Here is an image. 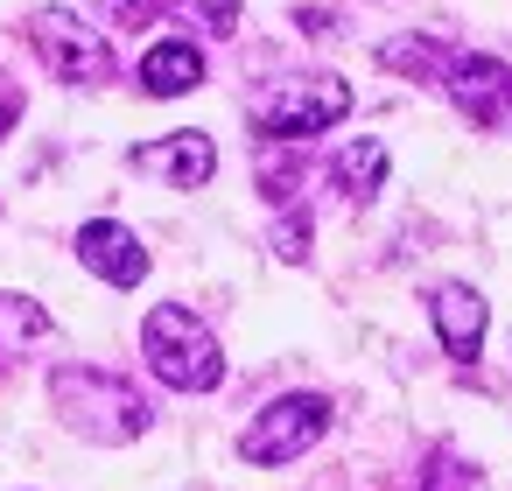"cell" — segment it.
Wrapping results in <instances>:
<instances>
[{"label":"cell","mask_w":512,"mask_h":491,"mask_svg":"<svg viewBox=\"0 0 512 491\" xmlns=\"http://www.w3.org/2000/svg\"><path fill=\"white\" fill-rule=\"evenodd\" d=\"M50 400H57V414H64L71 435L106 442V449L148 435V421H155V407L141 400V386L120 379V372H99V365H57L50 372Z\"/></svg>","instance_id":"cell-1"},{"label":"cell","mask_w":512,"mask_h":491,"mask_svg":"<svg viewBox=\"0 0 512 491\" xmlns=\"http://www.w3.org/2000/svg\"><path fill=\"white\" fill-rule=\"evenodd\" d=\"M141 351H148V372H155L162 386H176V393H211V386L225 379V351H218V337H211L183 302L148 309V323H141Z\"/></svg>","instance_id":"cell-2"},{"label":"cell","mask_w":512,"mask_h":491,"mask_svg":"<svg viewBox=\"0 0 512 491\" xmlns=\"http://www.w3.org/2000/svg\"><path fill=\"white\" fill-rule=\"evenodd\" d=\"M351 113V85L344 78H281V85H267L260 99H253V127L267 134V141H302V134H323V127H337Z\"/></svg>","instance_id":"cell-3"},{"label":"cell","mask_w":512,"mask_h":491,"mask_svg":"<svg viewBox=\"0 0 512 491\" xmlns=\"http://www.w3.org/2000/svg\"><path fill=\"white\" fill-rule=\"evenodd\" d=\"M29 50H36L43 71L64 78V85H106V78H113V43H106L92 22H78L71 8L29 15Z\"/></svg>","instance_id":"cell-4"},{"label":"cell","mask_w":512,"mask_h":491,"mask_svg":"<svg viewBox=\"0 0 512 491\" xmlns=\"http://www.w3.org/2000/svg\"><path fill=\"white\" fill-rule=\"evenodd\" d=\"M330 435V400L323 393H281L274 407H260L239 435V456L246 463H295L309 456L316 442Z\"/></svg>","instance_id":"cell-5"},{"label":"cell","mask_w":512,"mask_h":491,"mask_svg":"<svg viewBox=\"0 0 512 491\" xmlns=\"http://www.w3.org/2000/svg\"><path fill=\"white\" fill-rule=\"evenodd\" d=\"M442 92L456 99V113L484 134H512V64L498 57H456Z\"/></svg>","instance_id":"cell-6"},{"label":"cell","mask_w":512,"mask_h":491,"mask_svg":"<svg viewBox=\"0 0 512 491\" xmlns=\"http://www.w3.org/2000/svg\"><path fill=\"white\" fill-rule=\"evenodd\" d=\"M78 260H85L99 281H113V288H141V281H148V246H141L120 218L78 225Z\"/></svg>","instance_id":"cell-7"},{"label":"cell","mask_w":512,"mask_h":491,"mask_svg":"<svg viewBox=\"0 0 512 491\" xmlns=\"http://www.w3.org/2000/svg\"><path fill=\"white\" fill-rule=\"evenodd\" d=\"M127 162L141 176H162L169 190H204L218 169V148H211V134H169V141H141Z\"/></svg>","instance_id":"cell-8"},{"label":"cell","mask_w":512,"mask_h":491,"mask_svg":"<svg viewBox=\"0 0 512 491\" xmlns=\"http://www.w3.org/2000/svg\"><path fill=\"white\" fill-rule=\"evenodd\" d=\"M428 316H435L442 351H449L456 365H470V358H477V344H484V323H491L484 295H477V288H463V281H442V288L428 295Z\"/></svg>","instance_id":"cell-9"},{"label":"cell","mask_w":512,"mask_h":491,"mask_svg":"<svg viewBox=\"0 0 512 491\" xmlns=\"http://www.w3.org/2000/svg\"><path fill=\"white\" fill-rule=\"evenodd\" d=\"M197 85H204L197 43H155V50L141 57V92H148V99H183V92H197Z\"/></svg>","instance_id":"cell-10"},{"label":"cell","mask_w":512,"mask_h":491,"mask_svg":"<svg viewBox=\"0 0 512 491\" xmlns=\"http://www.w3.org/2000/svg\"><path fill=\"white\" fill-rule=\"evenodd\" d=\"M379 64L400 71V78H414V85H442L456 57L442 43H428V36H393V43H379Z\"/></svg>","instance_id":"cell-11"},{"label":"cell","mask_w":512,"mask_h":491,"mask_svg":"<svg viewBox=\"0 0 512 491\" xmlns=\"http://www.w3.org/2000/svg\"><path fill=\"white\" fill-rule=\"evenodd\" d=\"M330 183H337L351 204H372L379 183H386V148H379V141H351V148L330 162Z\"/></svg>","instance_id":"cell-12"},{"label":"cell","mask_w":512,"mask_h":491,"mask_svg":"<svg viewBox=\"0 0 512 491\" xmlns=\"http://www.w3.org/2000/svg\"><path fill=\"white\" fill-rule=\"evenodd\" d=\"M43 337H50V309H43V302H29V295H0V365L22 358V351L43 344Z\"/></svg>","instance_id":"cell-13"},{"label":"cell","mask_w":512,"mask_h":491,"mask_svg":"<svg viewBox=\"0 0 512 491\" xmlns=\"http://www.w3.org/2000/svg\"><path fill=\"white\" fill-rule=\"evenodd\" d=\"M421 491H484V477L463 463V456H449V449H435V463L421 470Z\"/></svg>","instance_id":"cell-14"},{"label":"cell","mask_w":512,"mask_h":491,"mask_svg":"<svg viewBox=\"0 0 512 491\" xmlns=\"http://www.w3.org/2000/svg\"><path fill=\"white\" fill-rule=\"evenodd\" d=\"M99 15H106L120 36H141L148 22H162V15H169V0H99Z\"/></svg>","instance_id":"cell-15"},{"label":"cell","mask_w":512,"mask_h":491,"mask_svg":"<svg viewBox=\"0 0 512 491\" xmlns=\"http://www.w3.org/2000/svg\"><path fill=\"white\" fill-rule=\"evenodd\" d=\"M274 253H281V260H309V218H302V211H288V218L274 225Z\"/></svg>","instance_id":"cell-16"},{"label":"cell","mask_w":512,"mask_h":491,"mask_svg":"<svg viewBox=\"0 0 512 491\" xmlns=\"http://www.w3.org/2000/svg\"><path fill=\"white\" fill-rule=\"evenodd\" d=\"M260 183H267V197H274V204H288V197H295V183H302V169H295V162H260Z\"/></svg>","instance_id":"cell-17"},{"label":"cell","mask_w":512,"mask_h":491,"mask_svg":"<svg viewBox=\"0 0 512 491\" xmlns=\"http://www.w3.org/2000/svg\"><path fill=\"white\" fill-rule=\"evenodd\" d=\"M204 29L211 36H232L239 29V0H204Z\"/></svg>","instance_id":"cell-18"},{"label":"cell","mask_w":512,"mask_h":491,"mask_svg":"<svg viewBox=\"0 0 512 491\" xmlns=\"http://www.w3.org/2000/svg\"><path fill=\"white\" fill-rule=\"evenodd\" d=\"M15 120H22V92H15V85H0V141H8Z\"/></svg>","instance_id":"cell-19"}]
</instances>
